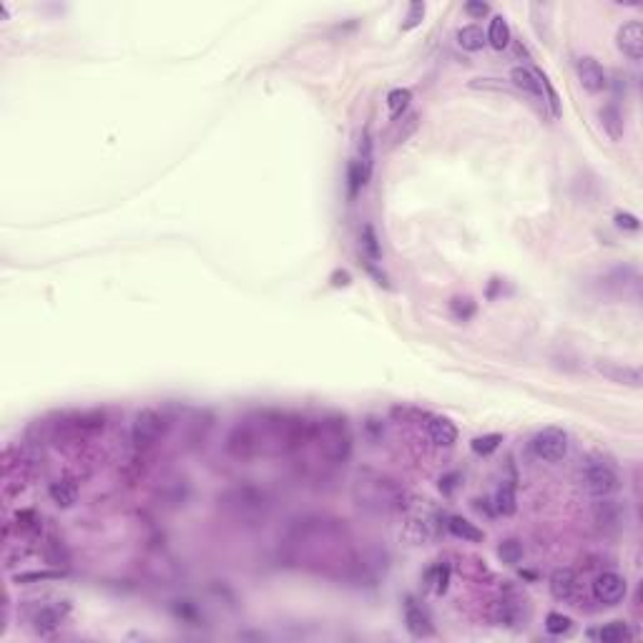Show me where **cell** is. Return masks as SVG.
Instances as JSON below:
<instances>
[{"label": "cell", "mask_w": 643, "mask_h": 643, "mask_svg": "<svg viewBox=\"0 0 643 643\" xmlns=\"http://www.w3.org/2000/svg\"><path fill=\"white\" fill-rule=\"evenodd\" d=\"M498 555H500V560H503L505 566H518V563L523 560V555H525V550H523L520 540L511 538V540H505V543H500Z\"/></svg>", "instance_id": "24"}, {"label": "cell", "mask_w": 643, "mask_h": 643, "mask_svg": "<svg viewBox=\"0 0 643 643\" xmlns=\"http://www.w3.org/2000/svg\"><path fill=\"white\" fill-rule=\"evenodd\" d=\"M63 613H66V608H61V605H43V608L33 615V628L38 633H43V636L50 631H56L63 621Z\"/></svg>", "instance_id": "15"}, {"label": "cell", "mask_w": 643, "mask_h": 643, "mask_svg": "<svg viewBox=\"0 0 643 643\" xmlns=\"http://www.w3.org/2000/svg\"><path fill=\"white\" fill-rule=\"evenodd\" d=\"M58 573H25V576H18V583L21 581H43V578H56Z\"/></svg>", "instance_id": "34"}, {"label": "cell", "mask_w": 643, "mask_h": 643, "mask_svg": "<svg viewBox=\"0 0 643 643\" xmlns=\"http://www.w3.org/2000/svg\"><path fill=\"white\" fill-rule=\"evenodd\" d=\"M405 623L407 631L415 638H425L433 633V623H430V615L422 610V605H417L415 601H407L405 603Z\"/></svg>", "instance_id": "12"}, {"label": "cell", "mask_w": 643, "mask_h": 643, "mask_svg": "<svg viewBox=\"0 0 643 643\" xmlns=\"http://www.w3.org/2000/svg\"><path fill=\"white\" fill-rule=\"evenodd\" d=\"M576 73H578V81L581 86L588 91V93H601V91L608 89V76L605 71L601 68V63L591 56H583L576 61Z\"/></svg>", "instance_id": "7"}, {"label": "cell", "mask_w": 643, "mask_h": 643, "mask_svg": "<svg viewBox=\"0 0 643 643\" xmlns=\"http://www.w3.org/2000/svg\"><path fill=\"white\" fill-rule=\"evenodd\" d=\"M427 435H430L433 445H438V448H450L457 440V427L448 417H433V420L427 422Z\"/></svg>", "instance_id": "13"}, {"label": "cell", "mask_w": 643, "mask_h": 643, "mask_svg": "<svg viewBox=\"0 0 643 643\" xmlns=\"http://www.w3.org/2000/svg\"><path fill=\"white\" fill-rule=\"evenodd\" d=\"M457 43L462 45L465 50H482V45L488 43V38H485V33H482L480 25H465V28L457 30Z\"/></svg>", "instance_id": "21"}, {"label": "cell", "mask_w": 643, "mask_h": 643, "mask_svg": "<svg viewBox=\"0 0 643 643\" xmlns=\"http://www.w3.org/2000/svg\"><path fill=\"white\" fill-rule=\"evenodd\" d=\"M603 503H598V508H596V523H598V528H603V530H621L623 520H626V513H623V508L615 500H608V498H601Z\"/></svg>", "instance_id": "11"}, {"label": "cell", "mask_w": 643, "mask_h": 643, "mask_svg": "<svg viewBox=\"0 0 643 643\" xmlns=\"http://www.w3.org/2000/svg\"><path fill=\"white\" fill-rule=\"evenodd\" d=\"M355 500L365 511L397 513L407 505V493L389 477L365 470L355 482Z\"/></svg>", "instance_id": "1"}, {"label": "cell", "mask_w": 643, "mask_h": 643, "mask_svg": "<svg viewBox=\"0 0 643 643\" xmlns=\"http://www.w3.org/2000/svg\"><path fill=\"white\" fill-rule=\"evenodd\" d=\"M591 636L598 638V641H603V643H621L631 636V631H628V626L623 621H613V623H605V626L598 628V631H593Z\"/></svg>", "instance_id": "22"}, {"label": "cell", "mask_w": 643, "mask_h": 643, "mask_svg": "<svg viewBox=\"0 0 643 643\" xmlns=\"http://www.w3.org/2000/svg\"><path fill=\"white\" fill-rule=\"evenodd\" d=\"M465 13L472 18H482L490 13V6L488 3H475V0H470V3H465Z\"/></svg>", "instance_id": "32"}, {"label": "cell", "mask_w": 643, "mask_h": 643, "mask_svg": "<svg viewBox=\"0 0 643 643\" xmlns=\"http://www.w3.org/2000/svg\"><path fill=\"white\" fill-rule=\"evenodd\" d=\"M615 43H618V48H621L628 58L641 61V56H643V25L638 21H631V23H626V25H621V28H618V35H615Z\"/></svg>", "instance_id": "8"}, {"label": "cell", "mask_w": 643, "mask_h": 643, "mask_svg": "<svg viewBox=\"0 0 643 643\" xmlns=\"http://www.w3.org/2000/svg\"><path fill=\"white\" fill-rule=\"evenodd\" d=\"M48 495L58 508H71V505H76V500H78V488H76V482H71V480H58L48 488Z\"/></svg>", "instance_id": "16"}, {"label": "cell", "mask_w": 643, "mask_h": 643, "mask_svg": "<svg viewBox=\"0 0 643 643\" xmlns=\"http://www.w3.org/2000/svg\"><path fill=\"white\" fill-rule=\"evenodd\" d=\"M581 482L588 495L593 498H610L618 490L621 480H618V470L608 457L601 455H591L581 467Z\"/></svg>", "instance_id": "3"}, {"label": "cell", "mask_w": 643, "mask_h": 643, "mask_svg": "<svg viewBox=\"0 0 643 643\" xmlns=\"http://www.w3.org/2000/svg\"><path fill=\"white\" fill-rule=\"evenodd\" d=\"M222 508L229 513L232 518L241 523H256L259 518L266 516V498L264 493H259L251 485H237V488L227 490V493L219 498Z\"/></svg>", "instance_id": "2"}, {"label": "cell", "mask_w": 643, "mask_h": 643, "mask_svg": "<svg viewBox=\"0 0 643 643\" xmlns=\"http://www.w3.org/2000/svg\"><path fill=\"white\" fill-rule=\"evenodd\" d=\"M530 448L535 457L545 462H558L568 455V435L558 427H545L530 440Z\"/></svg>", "instance_id": "4"}, {"label": "cell", "mask_w": 643, "mask_h": 643, "mask_svg": "<svg viewBox=\"0 0 643 643\" xmlns=\"http://www.w3.org/2000/svg\"><path fill=\"white\" fill-rule=\"evenodd\" d=\"M164 435V417L156 410H141L131 425V443L139 450H146L159 443Z\"/></svg>", "instance_id": "5"}, {"label": "cell", "mask_w": 643, "mask_h": 643, "mask_svg": "<svg viewBox=\"0 0 643 643\" xmlns=\"http://www.w3.org/2000/svg\"><path fill=\"white\" fill-rule=\"evenodd\" d=\"M550 593L558 601H573L578 593V576L571 568H558L550 576Z\"/></svg>", "instance_id": "10"}, {"label": "cell", "mask_w": 643, "mask_h": 643, "mask_svg": "<svg viewBox=\"0 0 643 643\" xmlns=\"http://www.w3.org/2000/svg\"><path fill=\"white\" fill-rule=\"evenodd\" d=\"M545 631H548L550 636H566V633L573 631V621L563 613H548V618H545Z\"/></svg>", "instance_id": "25"}, {"label": "cell", "mask_w": 643, "mask_h": 643, "mask_svg": "<svg viewBox=\"0 0 643 643\" xmlns=\"http://www.w3.org/2000/svg\"><path fill=\"white\" fill-rule=\"evenodd\" d=\"M422 18H425V3H412L410 11H407L405 16V23H402V30H415L417 25L422 23Z\"/></svg>", "instance_id": "30"}, {"label": "cell", "mask_w": 643, "mask_h": 643, "mask_svg": "<svg viewBox=\"0 0 643 643\" xmlns=\"http://www.w3.org/2000/svg\"><path fill=\"white\" fill-rule=\"evenodd\" d=\"M485 38H488V43L493 45L495 50L508 48V43H511V28H508V21H505L503 16H495L493 21H490Z\"/></svg>", "instance_id": "17"}, {"label": "cell", "mask_w": 643, "mask_h": 643, "mask_svg": "<svg viewBox=\"0 0 643 643\" xmlns=\"http://www.w3.org/2000/svg\"><path fill=\"white\" fill-rule=\"evenodd\" d=\"M603 372L605 377H610L613 382H621V385H631V387H641V372L636 367H598Z\"/></svg>", "instance_id": "20"}, {"label": "cell", "mask_w": 643, "mask_h": 643, "mask_svg": "<svg viewBox=\"0 0 643 643\" xmlns=\"http://www.w3.org/2000/svg\"><path fill=\"white\" fill-rule=\"evenodd\" d=\"M601 126L605 128V133H608L610 139L618 141L623 136V116H621V111H618L615 106H603V108H601Z\"/></svg>", "instance_id": "19"}, {"label": "cell", "mask_w": 643, "mask_h": 643, "mask_svg": "<svg viewBox=\"0 0 643 643\" xmlns=\"http://www.w3.org/2000/svg\"><path fill=\"white\" fill-rule=\"evenodd\" d=\"M500 443H503V435L490 433V435H480V438H475L470 443V448H472V453L475 455H490V453H495V450L500 448Z\"/></svg>", "instance_id": "26"}, {"label": "cell", "mask_w": 643, "mask_h": 643, "mask_svg": "<svg viewBox=\"0 0 643 643\" xmlns=\"http://www.w3.org/2000/svg\"><path fill=\"white\" fill-rule=\"evenodd\" d=\"M495 513H500V516H513L516 513V485L513 482H503L498 490H495Z\"/></svg>", "instance_id": "18"}, {"label": "cell", "mask_w": 643, "mask_h": 643, "mask_svg": "<svg viewBox=\"0 0 643 643\" xmlns=\"http://www.w3.org/2000/svg\"><path fill=\"white\" fill-rule=\"evenodd\" d=\"M448 581H450L448 566H435L433 571L427 573V583H430V588H433L435 593H445L448 591Z\"/></svg>", "instance_id": "28"}, {"label": "cell", "mask_w": 643, "mask_h": 643, "mask_svg": "<svg viewBox=\"0 0 643 643\" xmlns=\"http://www.w3.org/2000/svg\"><path fill=\"white\" fill-rule=\"evenodd\" d=\"M615 224H618L621 229H631V232H636V229L641 227L633 214H615Z\"/></svg>", "instance_id": "33"}, {"label": "cell", "mask_w": 643, "mask_h": 643, "mask_svg": "<svg viewBox=\"0 0 643 643\" xmlns=\"http://www.w3.org/2000/svg\"><path fill=\"white\" fill-rule=\"evenodd\" d=\"M445 528L450 530V535H455V538H460V540H470V543H480V540L485 538L475 523L465 520V518H460V516H450L448 523H445Z\"/></svg>", "instance_id": "14"}, {"label": "cell", "mask_w": 643, "mask_h": 643, "mask_svg": "<svg viewBox=\"0 0 643 643\" xmlns=\"http://www.w3.org/2000/svg\"><path fill=\"white\" fill-rule=\"evenodd\" d=\"M453 314L457 317V319H470L472 314H475V305H472L470 300H455L453 302Z\"/></svg>", "instance_id": "31"}, {"label": "cell", "mask_w": 643, "mask_h": 643, "mask_svg": "<svg viewBox=\"0 0 643 643\" xmlns=\"http://www.w3.org/2000/svg\"><path fill=\"white\" fill-rule=\"evenodd\" d=\"M362 251H365L370 261L380 259V241H377V234H375V229L372 227L362 229Z\"/></svg>", "instance_id": "27"}, {"label": "cell", "mask_w": 643, "mask_h": 643, "mask_svg": "<svg viewBox=\"0 0 643 643\" xmlns=\"http://www.w3.org/2000/svg\"><path fill=\"white\" fill-rule=\"evenodd\" d=\"M511 78H513V84H516L520 91H525L528 96H533L535 101L545 103V93H543V78L545 76L538 71V68L518 66V68H513Z\"/></svg>", "instance_id": "9"}, {"label": "cell", "mask_w": 643, "mask_h": 643, "mask_svg": "<svg viewBox=\"0 0 643 643\" xmlns=\"http://www.w3.org/2000/svg\"><path fill=\"white\" fill-rule=\"evenodd\" d=\"M417 123H420V116H417V113H410V116L405 118V123L397 126V131H394V144H405L412 133L417 131Z\"/></svg>", "instance_id": "29"}, {"label": "cell", "mask_w": 643, "mask_h": 643, "mask_svg": "<svg viewBox=\"0 0 643 643\" xmlns=\"http://www.w3.org/2000/svg\"><path fill=\"white\" fill-rule=\"evenodd\" d=\"M628 593L626 578L618 573H601L593 581V598L601 605H618Z\"/></svg>", "instance_id": "6"}, {"label": "cell", "mask_w": 643, "mask_h": 643, "mask_svg": "<svg viewBox=\"0 0 643 643\" xmlns=\"http://www.w3.org/2000/svg\"><path fill=\"white\" fill-rule=\"evenodd\" d=\"M410 101H412V93L407 89H394L392 93L387 96V111H389V116L397 121L402 113L407 111V106H410Z\"/></svg>", "instance_id": "23"}]
</instances>
